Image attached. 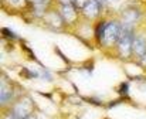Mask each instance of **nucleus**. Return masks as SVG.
I'll return each mask as SVG.
<instances>
[{
	"instance_id": "1",
	"label": "nucleus",
	"mask_w": 146,
	"mask_h": 119,
	"mask_svg": "<svg viewBox=\"0 0 146 119\" xmlns=\"http://www.w3.org/2000/svg\"><path fill=\"white\" fill-rule=\"evenodd\" d=\"M121 34V21L116 20H111L106 21V27H105V33H104V38L101 44L109 46V44H116L118 38Z\"/></svg>"
},
{
	"instance_id": "4",
	"label": "nucleus",
	"mask_w": 146,
	"mask_h": 119,
	"mask_svg": "<svg viewBox=\"0 0 146 119\" xmlns=\"http://www.w3.org/2000/svg\"><path fill=\"white\" fill-rule=\"evenodd\" d=\"M60 14L67 24H72L78 19V10L72 4H60Z\"/></svg>"
},
{
	"instance_id": "5",
	"label": "nucleus",
	"mask_w": 146,
	"mask_h": 119,
	"mask_svg": "<svg viewBox=\"0 0 146 119\" xmlns=\"http://www.w3.org/2000/svg\"><path fill=\"white\" fill-rule=\"evenodd\" d=\"M102 4L97 1V0H90L88 3H87V6L81 10L82 13H84V16L87 17V19H90V20H94V19H97L99 17V14H101V10H102Z\"/></svg>"
},
{
	"instance_id": "3",
	"label": "nucleus",
	"mask_w": 146,
	"mask_h": 119,
	"mask_svg": "<svg viewBox=\"0 0 146 119\" xmlns=\"http://www.w3.org/2000/svg\"><path fill=\"white\" fill-rule=\"evenodd\" d=\"M132 54L136 58H141L146 54V36L145 33H136L132 44Z\"/></svg>"
},
{
	"instance_id": "11",
	"label": "nucleus",
	"mask_w": 146,
	"mask_h": 119,
	"mask_svg": "<svg viewBox=\"0 0 146 119\" xmlns=\"http://www.w3.org/2000/svg\"><path fill=\"white\" fill-rule=\"evenodd\" d=\"M29 1H30L33 6H41V4H46V6H47L50 3V0H29Z\"/></svg>"
},
{
	"instance_id": "8",
	"label": "nucleus",
	"mask_w": 146,
	"mask_h": 119,
	"mask_svg": "<svg viewBox=\"0 0 146 119\" xmlns=\"http://www.w3.org/2000/svg\"><path fill=\"white\" fill-rule=\"evenodd\" d=\"M88 1H90V0H72V6H74L77 10H82V9L87 6Z\"/></svg>"
},
{
	"instance_id": "7",
	"label": "nucleus",
	"mask_w": 146,
	"mask_h": 119,
	"mask_svg": "<svg viewBox=\"0 0 146 119\" xmlns=\"http://www.w3.org/2000/svg\"><path fill=\"white\" fill-rule=\"evenodd\" d=\"M128 89H129V84L128 82H122L118 88V92L121 97H128Z\"/></svg>"
},
{
	"instance_id": "12",
	"label": "nucleus",
	"mask_w": 146,
	"mask_h": 119,
	"mask_svg": "<svg viewBox=\"0 0 146 119\" xmlns=\"http://www.w3.org/2000/svg\"><path fill=\"white\" fill-rule=\"evenodd\" d=\"M60 4H72V0H58Z\"/></svg>"
},
{
	"instance_id": "9",
	"label": "nucleus",
	"mask_w": 146,
	"mask_h": 119,
	"mask_svg": "<svg viewBox=\"0 0 146 119\" xmlns=\"http://www.w3.org/2000/svg\"><path fill=\"white\" fill-rule=\"evenodd\" d=\"M7 3L13 7H21V6H26L29 0H7Z\"/></svg>"
},
{
	"instance_id": "6",
	"label": "nucleus",
	"mask_w": 146,
	"mask_h": 119,
	"mask_svg": "<svg viewBox=\"0 0 146 119\" xmlns=\"http://www.w3.org/2000/svg\"><path fill=\"white\" fill-rule=\"evenodd\" d=\"M105 27H106V21H105V20L98 21L97 26H95V31H94V34H95V40H97L98 43H102L104 33H105Z\"/></svg>"
},
{
	"instance_id": "14",
	"label": "nucleus",
	"mask_w": 146,
	"mask_h": 119,
	"mask_svg": "<svg viewBox=\"0 0 146 119\" xmlns=\"http://www.w3.org/2000/svg\"><path fill=\"white\" fill-rule=\"evenodd\" d=\"M26 119H36V118H33V116H29V118H26Z\"/></svg>"
},
{
	"instance_id": "2",
	"label": "nucleus",
	"mask_w": 146,
	"mask_h": 119,
	"mask_svg": "<svg viewBox=\"0 0 146 119\" xmlns=\"http://www.w3.org/2000/svg\"><path fill=\"white\" fill-rule=\"evenodd\" d=\"M142 19V13L138 7L135 6H129L126 7L122 13H121V24H125V26H131V27H135L136 23Z\"/></svg>"
},
{
	"instance_id": "13",
	"label": "nucleus",
	"mask_w": 146,
	"mask_h": 119,
	"mask_svg": "<svg viewBox=\"0 0 146 119\" xmlns=\"http://www.w3.org/2000/svg\"><path fill=\"white\" fill-rule=\"evenodd\" d=\"M97 1H99L102 6H109V0H97Z\"/></svg>"
},
{
	"instance_id": "10",
	"label": "nucleus",
	"mask_w": 146,
	"mask_h": 119,
	"mask_svg": "<svg viewBox=\"0 0 146 119\" xmlns=\"http://www.w3.org/2000/svg\"><path fill=\"white\" fill-rule=\"evenodd\" d=\"M1 33H3V36L4 37H7V38H11V40H14V38H17V36L10 30V28H7V27H4L3 30H1Z\"/></svg>"
}]
</instances>
